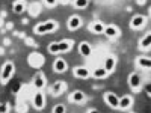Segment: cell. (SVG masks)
<instances>
[{"mask_svg": "<svg viewBox=\"0 0 151 113\" xmlns=\"http://www.w3.org/2000/svg\"><path fill=\"white\" fill-rule=\"evenodd\" d=\"M88 2H89V0H74V6L77 9H83V8L88 6Z\"/></svg>", "mask_w": 151, "mask_h": 113, "instance_id": "603a6c76", "label": "cell"}, {"mask_svg": "<svg viewBox=\"0 0 151 113\" xmlns=\"http://www.w3.org/2000/svg\"><path fill=\"white\" fill-rule=\"evenodd\" d=\"M53 69L56 72H64L67 69V62L64 59H56L55 64H53Z\"/></svg>", "mask_w": 151, "mask_h": 113, "instance_id": "7c38bea8", "label": "cell"}, {"mask_svg": "<svg viewBox=\"0 0 151 113\" xmlns=\"http://www.w3.org/2000/svg\"><path fill=\"white\" fill-rule=\"evenodd\" d=\"M104 101L107 106L113 107V109H118V101H119V98L115 95V94H112V92H106L104 94Z\"/></svg>", "mask_w": 151, "mask_h": 113, "instance_id": "3957f363", "label": "cell"}, {"mask_svg": "<svg viewBox=\"0 0 151 113\" xmlns=\"http://www.w3.org/2000/svg\"><path fill=\"white\" fill-rule=\"evenodd\" d=\"M53 112H55V113H64V112H65V106H64V104H58V106H55Z\"/></svg>", "mask_w": 151, "mask_h": 113, "instance_id": "d4e9b609", "label": "cell"}, {"mask_svg": "<svg viewBox=\"0 0 151 113\" xmlns=\"http://www.w3.org/2000/svg\"><path fill=\"white\" fill-rule=\"evenodd\" d=\"M12 74H14V64L12 62H6L3 65L2 72H0V80H2V83H8L12 77Z\"/></svg>", "mask_w": 151, "mask_h": 113, "instance_id": "7a4b0ae2", "label": "cell"}, {"mask_svg": "<svg viewBox=\"0 0 151 113\" xmlns=\"http://www.w3.org/2000/svg\"><path fill=\"white\" fill-rule=\"evenodd\" d=\"M107 71L104 69V67L103 68H97L95 71H94V77L95 79H104V77H107Z\"/></svg>", "mask_w": 151, "mask_h": 113, "instance_id": "44dd1931", "label": "cell"}, {"mask_svg": "<svg viewBox=\"0 0 151 113\" xmlns=\"http://www.w3.org/2000/svg\"><path fill=\"white\" fill-rule=\"evenodd\" d=\"M74 75L77 79H88L89 77V71L85 67H77V68H74Z\"/></svg>", "mask_w": 151, "mask_h": 113, "instance_id": "ba28073f", "label": "cell"}, {"mask_svg": "<svg viewBox=\"0 0 151 113\" xmlns=\"http://www.w3.org/2000/svg\"><path fill=\"white\" fill-rule=\"evenodd\" d=\"M33 84L36 89H42V87L45 86V79H44V75L42 74H38L36 77L33 79Z\"/></svg>", "mask_w": 151, "mask_h": 113, "instance_id": "2e32d148", "label": "cell"}, {"mask_svg": "<svg viewBox=\"0 0 151 113\" xmlns=\"http://www.w3.org/2000/svg\"><path fill=\"white\" fill-rule=\"evenodd\" d=\"M115 65H116V59L113 57V56H109L106 59V62H104V69L107 72H112L113 69H115Z\"/></svg>", "mask_w": 151, "mask_h": 113, "instance_id": "4fadbf2b", "label": "cell"}, {"mask_svg": "<svg viewBox=\"0 0 151 113\" xmlns=\"http://www.w3.org/2000/svg\"><path fill=\"white\" fill-rule=\"evenodd\" d=\"M145 17H142V15H136V17H133L132 18V21H130V27L132 29H141L144 24H145Z\"/></svg>", "mask_w": 151, "mask_h": 113, "instance_id": "277c9868", "label": "cell"}, {"mask_svg": "<svg viewBox=\"0 0 151 113\" xmlns=\"http://www.w3.org/2000/svg\"><path fill=\"white\" fill-rule=\"evenodd\" d=\"M33 106L38 109V110H41L44 107V95L41 92H36L35 97H33Z\"/></svg>", "mask_w": 151, "mask_h": 113, "instance_id": "8fae6325", "label": "cell"}, {"mask_svg": "<svg viewBox=\"0 0 151 113\" xmlns=\"http://www.w3.org/2000/svg\"><path fill=\"white\" fill-rule=\"evenodd\" d=\"M91 30H92L94 33H103V30H104V24H103V23H100V21L92 23V24H91Z\"/></svg>", "mask_w": 151, "mask_h": 113, "instance_id": "ac0fdd59", "label": "cell"}, {"mask_svg": "<svg viewBox=\"0 0 151 113\" xmlns=\"http://www.w3.org/2000/svg\"><path fill=\"white\" fill-rule=\"evenodd\" d=\"M62 89H64V83H62V82H56V83L53 84L52 92H53V95H59Z\"/></svg>", "mask_w": 151, "mask_h": 113, "instance_id": "7402d4cb", "label": "cell"}, {"mask_svg": "<svg viewBox=\"0 0 151 113\" xmlns=\"http://www.w3.org/2000/svg\"><path fill=\"white\" fill-rule=\"evenodd\" d=\"M132 104H133V98L130 95H124V97H121V99L118 101V109L125 110V109H129Z\"/></svg>", "mask_w": 151, "mask_h": 113, "instance_id": "5b68a950", "label": "cell"}, {"mask_svg": "<svg viewBox=\"0 0 151 113\" xmlns=\"http://www.w3.org/2000/svg\"><path fill=\"white\" fill-rule=\"evenodd\" d=\"M59 44V53H67V51H70L71 50V47H73V42L71 41H60V42H58Z\"/></svg>", "mask_w": 151, "mask_h": 113, "instance_id": "9a60e30c", "label": "cell"}, {"mask_svg": "<svg viewBox=\"0 0 151 113\" xmlns=\"http://www.w3.org/2000/svg\"><path fill=\"white\" fill-rule=\"evenodd\" d=\"M150 45H151V35H147L145 38H142V39H141L139 47H141L142 50H148Z\"/></svg>", "mask_w": 151, "mask_h": 113, "instance_id": "d6986e66", "label": "cell"}, {"mask_svg": "<svg viewBox=\"0 0 151 113\" xmlns=\"http://www.w3.org/2000/svg\"><path fill=\"white\" fill-rule=\"evenodd\" d=\"M24 8H26V3H24L23 0H17V2L14 3V6H12L15 14H21V12L24 11Z\"/></svg>", "mask_w": 151, "mask_h": 113, "instance_id": "e0dca14e", "label": "cell"}, {"mask_svg": "<svg viewBox=\"0 0 151 113\" xmlns=\"http://www.w3.org/2000/svg\"><path fill=\"white\" fill-rule=\"evenodd\" d=\"M58 29V23L50 20V21H44V23H40L38 26L35 27V33L38 35H44V33H48V32H55Z\"/></svg>", "mask_w": 151, "mask_h": 113, "instance_id": "6da1fadb", "label": "cell"}, {"mask_svg": "<svg viewBox=\"0 0 151 113\" xmlns=\"http://www.w3.org/2000/svg\"><path fill=\"white\" fill-rule=\"evenodd\" d=\"M60 2H62V3H67V2H68V0H60Z\"/></svg>", "mask_w": 151, "mask_h": 113, "instance_id": "83f0119b", "label": "cell"}, {"mask_svg": "<svg viewBox=\"0 0 151 113\" xmlns=\"http://www.w3.org/2000/svg\"><path fill=\"white\" fill-rule=\"evenodd\" d=\"M85 94L82 92V91H74L73 94H71V101H74V103H77V104H80V103H83L85 101Z\"/></svg>", "mask_w": 151, "mask_h": 113, "instance_id": "5bb4252c", "label": "cell"}, {"mask_svg": "<svg viewBox=\"0 0 151 113\" xmlns=\"http://www.w3.org/2000/svg\"><path fill=\"white\" fill-rule=\"evenodd\" d=\"M79 51H80V54H82L83 57H89L91 53H92V48H91V45L88 44V42H82V44L79 45Z\"/></svg>", "mask_w": 151, "mask_h": 113, "instance_id": "9c48e42d", "label": "cell"}, {"mask_svg": "<svg viewBox=\"0 0 151 113\" xmlns=\"http://www.w3.org/2000/svg\"><path fill=\"white\" fill-rule=\"evenodd\" d=\"M103 33H104L106 36H109V38H116V36L119 35V29L115 27V26H104Z\"/></svg>", "mask_w": 151, "mask_h": 113, "instance_id": "30bf717a", "label": "cell"}, {"mask_svg": "<svg viewBox=\"0 0 151 113\" xmlns=\"http://www.w3.org/2000/svg\"><path fill=\"white\" fill-rule=\"evenodd\" d=\"M80 24H82L80 17L73 15V17L68 20V29H70V30H76V29H79V27H80Z\"/></svg>", "mask_w": 151, "mask_h": 113, "instance_id": "52a82bcc", "label": "cell"}, {"mask_svg": "<svg viewBox=\"0 0 151 113\" xmlns=\"http://www.w3.org/2000/svg\"><path fill=\"white\" fill-rule=\"evenodd\" d=\"M137 65H139L141 68H151V60L148 57H139L137 59Z\"/></svg>", "mask_w": 151, "mask_h": 113, "instance_id": "ffe728a7", "label": "cell"}, {"mask_svg": "<svg viewBox=\"0 0 151 113\" xmlns=\"http://www.w3.org/2000/svg\"><path fill=\"white\" fill-rule=\"evenodd\" d=\"M129 84L132 89H139V86H141V75L139 74H130V77H129Z\"/></svg>", "mask_w": 151, "mask_h": 113, "instance_id": "8992f818", "label": "cell"}, {"mask_svg": "<svg viewBox=\"0 0 151 113\" xmlns=\"http://www.w3.org/2000/svg\"><path fill=\"white\" fill-rule=\"evenodd\" d=\"M18 89H20V83H17V84L14 86V89H12V92H17Z\"/></svg>", "mask_w": 151, "mask_h": 113, "instance_id": "4316f807", "label": "cell"}, {"mask_svg": "<svg viewBox=\"0 0 151 113\" xmlns=\"http://www.w3.org/2000/svg\"><path fill=\"white\" fill-rule=\"evenodd\" d=\"M48 51L52 53V54H58L59 53V44L58 42H52L48 45Z\"/></svg>", "mask_w": 151, "mask_h": 113, "instance_id": "cb8c5ba5", "label": "cell"}, {"mask_svg": "<svg viewBox=\"0 0 151 113\" xmlns=\"http://www.w3.org/2000/svg\"><path fill=\"white\" fill-rule=\"evenodd\" d=\"M44 2H45L48 6H55V5H56V0H44Z\"/></svg>", "mask_w": 151, "mask_h": 113, "instance_id": "484cf974", "label": "cell"}]
</instances>
